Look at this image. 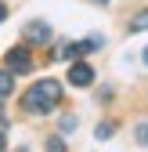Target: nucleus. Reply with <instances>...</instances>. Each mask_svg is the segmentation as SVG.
Masks as SVG:
<instances>
[{
	"label": "nucleus",
	"mask_w": 148,
	"mask_h": 152,
	"mask_svg": "<svg viewBox=\"0 0 148 152\" xmlns=\"http://www.w3.org/2000/svg\"><path fill=\"white\" fill-rule=\"evenodd\" d=\"M4 18H7V4H4V0H0V22H4Z\"/></svg>",
	"instance_id": "12"
},
{
	"label": "nucleus",
	"mask_w": 148,
	"mask_h": 152,
	"mask_svg": "<svg viewBox=\"0 0 148 152\" xmlns=\"http://www.w3.org/2000/svg\"><path fill=\"white\" fill-rule=\"evenodd\" d=\"M15 76H18V72H11V69H0V98H7V94L15 91Z\"/></svg>",
	"instance_id": "5"
},
{
	"label": "nucleus",
	"mask_w": 148,
	"mask_h": 152,
	"mask_svg": "<svg viewBox=\"0 0 148 152\" xmlns=\"http://www.w3.org/2000/svg\"><path fill=\"white\" fill-rule=\"evenodd\" d=\"M144 62H148V47H144Z\"/></svg>",
	"instance_id": "15"
},
{
	"label": "nucleus",
	"mask_w": 148,
	"mask_h": 152,
	"mask_svg": "<svg viewBox=\"0 0 148 152\" xmlns=\"http://www.w3.org/2000/svg\"><path fill=\"white\" fill-rule=\"evenodd\" d=\"M4 62H7V69H11V72H29V69H33L29 44H22V47H11V51L4 54Z\"/></svg>",
	"instance_id": "2"
},
{
	"label": "nucleus",
	"mask_w": 148,
	"mask_h": 152,
	"mask_svg": "<svg viewBox=\"0 0 148 152\" xmlns=\"http://www.w3.org/2000/svg\"><path fill=\"white\" fill-rule=\"evenodd\" d=\"M62 102V83L58 80H36L25 94H22V109L29 112V116H47V112H54Z\"/></svg>",
	"instance_id": "1"
},
{
	"label": "nucleus",
	"mask_w": 148,
	"mask_h": 152,
	"mask_svg": "<svg viewBox=\"0 0 148 152\" xmlns=\"http://www.w3.org/2000/svg\"><path fill=\"white\" fill-rule=\"evenodd\" d=\"M112 130H116V123H108V120H105V123L94 130V134H98V141H101V138H112Z\"/></svg>",
	"instance_id": "8"
},
{
	"label": "nucleus",
	"mask_w": 148,
	"mask_h": 152,
	"mask_svg": "<svg viewBox=\"0 0 148 152\" xmlns=\"http://www.w3.org/2000/svg\"><path fill=\"white\" fill-rule=\"evenodd\" d=\"M141 29H148V11H141V15L130 18V33H141Z\"/></svg>",
	"instance_id": "6"
},
{
	"label": "nucleus",
	"mask_w": 148,
	"mask_h": 152,
	"mask_svg": "<svg viewBox=\"0 0 148 152\" xmlns=\"http://www.w3.org/2000/svg\"><path fill=\"white\" fill-rule=\"evenodd\" d=\"M47 152H65V141H62V138H51V141H47Z\"/></svg>",
	"instance_id": "10"
},
{
	"label": "nucleus",
	"mask_w": 148,
	"mask_h": 152,
	"mask_svg": "<svg viewBox=\"0 0 148 152\" xmlns=\"http://www.w3.org/2000/svg\"><path fill=\"white\" fill-rule=\"evenodd\" d=\"M137 141H141V145H148V123H141V127H137Z\"/></svg>",
	"instance_id": "11"
},
{
	"label": "nucleus",
	"mask_w": 148,
	"mask_h": 152,
	"mask_svg": "<svg viewBox=\"0 0 148 152\" xmlns=\"http://www.w3.org/2000/svg\"><path fill=\"white\" fill-rule=\"evenodd\" d=\"M22 40H25L29 47H44V44H51V26H47V22H29V26L22 29Z\"/></svg>",
	"instance_id": "3"
},
{
	"label": "nucleus",
	"mask_w": 148,
	"mask_h": 152,
	"mask_svg": "<svg viewBox=\"0 0 148 152\" xmlns=\"http://www.w3.org/2000/svg\"><path fill=\"white\" fill-rule=\"evenodd\" d=\"M90 4H108V0H90Z\"/></svg>",
	"instance_id": "14"
},
{
	"label": "nucleus",
	"mask_w": 148,
	"mask_h": 152,
	"mask_svg": "<svg viewBox=\"0 0 148 152\" xmlns=\"http://www.w3.org/2000/svg\"><path fill=\"white\" fill-rule=\"evenodd\" d=\"M69 83L72 87H90L94 83V69H90L87 62H72L69 65Z\"/></svg>",
	"instance_id": "4"
},
{
	"label": "nucleus",
	"mask_w": 148,
	"mask_h": 152,
	"mask_svg": "<svg viewBox=\"0 0 148 152\" xmlns=\"http://www.w3.org/2000/svg\"><path fill=\"white\" fill-rule=\"evenodd\" d=\"M72 130H76V116H65L62 120V134H72Z\"/></svg>",
	"instance_id": "9"
},
{
	"label": "nucleus",
	"mask_w": 148,
	"mask_h": 152,
	"mask_svg": "<svg viewBox=\"0 0 148 152\" xmlns=\"http://www.w3.org/2000/svg\"><path fill=\"white\" fill-rule=\"evenodd\" d=\"M0 152H4V130H0Z\"/></svg>",
	"instance_id": "13"
},
{
	"label": "nucleus",
	"mask_w": 148,
	"mask_h": 152,
	"mask_svg": "<svg viewBox=\"0 0 148 152\" xmlns=\"http://www.w3.org/2000/svg\"><path fill=\"white\" fill-rule=\"evenodd\" d=\"M83 47H87V54H90V51H98V47H105V36H98V33H94V36H87Z\"/></svg>",
	"instance_id": "7"
}]
</instances>
